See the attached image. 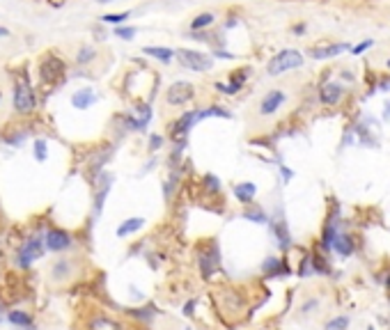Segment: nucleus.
Returning <instances> with one entry per match:
<instances>
[{
  "instance_id": "f257e3e1",
  "label": "nucleus",
  "mask_w": 390,
  "mask_h": 330,
  "mask_svg": "<svg viewBox=\"0 0 390 330\" xmlns=\"http://www.w3.org/2000/svg\"><path fill=\"white\" fill-rule=\"evenodd\" d=\"M212 300H214V305H216L218 314H221L225 321H237V319H241V316L246 314V309H248L244 293L237 291V289H230V287L214 291Z\"/></svg>"
},
{
  "instance_id": "f03ea898",
  "label": "nucleus",
  "mask_w": 390,
  "mask_h": 330,
  "mask_svg": "<svg viewBox=\"0 0 390 330\" xmlns=\"http://www.w3.org/2000/svg\"><path fill=\"white\" fill-rule=\"evenodd\" d=\"M301 65H303V55L294 49H285L269 60L266 74H269V76H280V74H285V71H289V69H298Z\"/></svg>"
},
{
  "instance_id": "7ed1b4c3",
  "label": "nucleus",
  "mask_w": 390,
  "mask_h": 330,
  "mask_svg": "<svg viewBox=\"0 0 390 330\" xmlns=\"http://www.w3.org/2000/svg\"><path fill=\"white\" fill-rule=\"evenodd\" d=\"M198 264H200V273L205 280H212L218 271H221V250H218L216 241L202 245L200 254H198Z\"/></svg>"
},
{
  "instance_id": "20e7f679",
  "label": "nucleus",
  "mask_w": 390,
  "mask_h": 330,
  "mask_svg": "<svg viewBox=\"0 0 390 330\" xmlns=\"http://www.w3.org/2000/svg\"><path fill=\"white\" fill-rule=\"evenodd\" d=\"M35 90L33 85H30V81H28V76H17V90H14V108L19 110V113H30V110H35Z\"/></svg>"
},
{
  "instance_id": "39448f33",
  "label": "nucleus",
  "mask_w": 390,
  "mask_h": 330,
  "mask_svg": "<svg viewBox=\"0 0 390 330\" xmlns=\"http://www.w3.org/2000/svg\"><path fill=\"white\" fill-rule=\"evenodd\" d=\"M193 97H195V87L186 81H177L168 87L165 103L168 106H186L188 101H193Z\"/></svg>"
},
{
  "instance_id": "423d86ee",
  "label": "nucleus",
  "mask_w": 390,
  "mask_h": 330,
  "mask_svg": "<svg viewBox=\"0 0 390 330\" xmlns=\"http://www.w3.org/2000/svg\"><path fill=\"white\" fill-rule=\"evenodd\" d=\"M177 58L186 69H193V71H207V69H212V65H214V60L209 55L200 53V51H188V49L177 51Z\"/></svg>"
},
{
  "instance_id": "0eeeda50",
  "label": "nucleus",
  "mask_w": 390,
  "mask_h": 330,
  "mask_svg": "<svg viewBox=\"0 0 390 330\" xmlns=\"http://www.w3.org/2000/svg\"><path fill=\"white\" fill-rule=\"evenodd\" d=\"M198 122V110H186L179 119H174L170 124V138L174 142H186L188 138V131L193 129V124Z\"/></svg>"
},
{
  "instance_id": "6e6552de",
  "label": "nucleus",
  "mask_w": 390,
  "mask_h": 330,
  "mask_svg": "<svg viewBox=\"0 0 390 330\" xmlns=\"http://www.w3.org/2000/svg\"><path fill=\"white\" fill-rule=\"evenodd\" d=\"M282 103H285V92L282 90H269V92L262 97L260 101V115L262 117H271V115H276L278 110L282 108Z\"/></svg>"
},
{
  "instance_id": "1a4fd4ad",
  "label": "nucleus",
  "mask_w": 390,
  "mask_h": 330,
  "mask_svg": "<svg viewBox=\"0 0 390 330\" xmlns=\"http://www.w3.org/2000/svg\"><path fill=\"white\" fill-rule=\"evenodd\" d=\"M71 245V234L65 229H49L44 236V248L49 252H62Z\"/></svg>"
},
{
  "instance_id": "9d476101",
  "label": "nucleus",
  "mask_w": 390,
  "mask_h": 330,
  "mask_svg": "<svg viewBox=\"0 0 390 330\" xmlns=\"http://www.w3.org/2000/svg\"><path fill=\"white\" fill-rule=\"evenodd\" d=\"M356 250H358V238L349 232H340L331 245V252L340 254V257H351Z\"/></svg>"
},
{
  "instance_id": "9b49d317",
  "label": "nucleus",
  "mask_w": 390,
  "mask_h": 330,
  "mask_svg": "<svg viewBox=\"0 0 390 330\" xmlns=\"http://www.w3.org/2000/svg\"><path fill=\"white\" fill-rule=\"evenodd\" d=\"M342 97H344V87L337 81L324 83L319 90V101L324 103V106H337V103L342 101Z\"/></svg>"
},
{
  "instance_id": "f8f14e48",
  "label": "nucleus",
  "mask_w": 390,
  "mask_h": 330,
  "mask_svg": "<svg viewBox=\"0 0 390 330\" xmlns=\"http://www.w3.org/2000/svg\"><path fill=\"white\" fill-rule=\"evenodd\" d=\"M262 273H264L266 277H278V275H289L292 268H289V264L285 261V257H266V259L262 261Z\"/></svg>"
},
{
  "instance_id": "ddd939ff",
  "label": "nucleus",
  "mask_w": 390,
  "mask_h": 330,
  "mask_svg": "<svg viewBox=\"0 0 390 330\" xmlns=\"http://www.w3.org/2000/svg\"><path fill=\"white\" fill-rule=\"evenodd\" d=\"M65 74V62L58 55H46L42 60V78L44 81H55Z\"/></svg>"
},
{
  "instance_id": "4468645a",
  "label": "nucleus",
  "mask_w": 390,
  "mask_h": 330,
  "mask_svg": "<svg viewBox=\"0 0 390 330\" xmlns=\"http://www.w3.org/2000/svg\"><path fill=\"white\" fill-rule=\"evenodd\" d=\"M39 257H42V241H39V238H30V241L21 248V252H19V264H21L23 268H28V266L33 264V261H37Z\"/></svg>"
},
{
  "instance_id": "2eb2a0df",
  "label": "nucleus",
  "mask_w": 390,
  "mask_h": 330,
  "mask_svg": "<svg viewBox=\"0 0 390 330\" xmlns=\"http://www.w3.org/2000/svg\"><path fill=\"white\" fill-rule=\"evenodd\" d=\"M347 49H349L347 44H317V46L310 49V55L314 60H326V58H335V55H340L342 51Z\"/></svg>"
},
{
  "instance_id": "dca6fc26",
  "label": "nucleus",
  "mask_w": 390,
  "mask_h": 330,
  "mask_svg": "<svg viewBox=\"0 0 390 330\" xmlns=\"http://www.w3.org/2000/svg\"><path fill=\"white\" fill-rule=\"evenodd\" d=\"M87 330H126V325L122 321L113 319V316H106V314H97L90 319Z\"/></svg>"
},
{
  "instance_id": "f3484780",
  "label": "nucleus",
  "mask_w": 390,
  "mask_h": 330,
  "mask_svg": "<svg viewBox=\"0 0 390 330\" xmlns=\"http://www.w3.org/2000/svg\"><path fill=\"white\" fill-rule=\"evenodd\" d=\"M255 195H257V186L253 181H241V184H234V197L244 206H250L255 202Z\"/></svg>"
},
{
  "instance_id": "a211bd4d",
  "label": "nucleus",
  "mask_w": 390,
  "mask_h": 330,
  "mask_svg": "<svg viewBox=\"0 0 390 330\" xmlns=\"http://www.w3.org/2000/svg\"><path fill=\"white\" fill-rule=\"evenodd\" d=\"M310 266H312L314 275H328L331 273V264H328V257H326L324 250H312L310 252Z\"/></svg>"
},
{
  "instance_id": "6ab92c4d",
  "label": "nucleus",
  "mask_w": 390,
  "mask_h": 330,
  "mask_svg": "<svg viewBox=\"0 0 390 330\" xmlns=\"http://www.w3.org/2000/svg\"><path fill=\"white\" fill-rule=\"evenodd\" d=\"M273 232H276V241H278V248L285 252V250H289L292 248V234H289V229H287V222L285 220H278V222H273Z\"/></svg>"
},
{
  "instance_id": "aec40b11",
  "label": "nucleus",
  "mask_w": 390,
  "mask_h": 330,
  "mask_svg": "<svg viewBox=\"0 0 390 330\" xmlns=\"http://www.w3.org/2000/svg\"><path fill=\"white\" fill-rule=\"evenodd\" d=\"M145 227V218H129V220H124L122 225L117 227V236L119 238H126V236H131V234H136V232H140V229Z\"/></svg>"
},
{
  "instance_id": "412c9836",
  "label": "nucleus",
  "mask_w": 390,
  "mask_h": 330,
  "mask_svg": "<svg viewBox=\"0 0 390 330\" xmlns=\"http://www.w3.org/2000/svg\"><path fill=\"white\" fill-rule=\"evenodd\" d=\"M97 101V97H94L92 90H78L74 97H71V103H74V108L78 110H87L92 103Z\"/></svg>"
},
{
  "instance_id": "4be33fe9",
  "label": "nucleus",
  "mask_w": 390,
  "mask_h": 330,
  "mask_svg": "<svg viewBox=\"0 0 390 330\" xmlns=\"http://www.w3.org/2000/svg\"><path fill=\"white\" fill-rule=\"evenodd\" d=\"M241 216H244L246 220H250V222H257V225H266V222H269V216H266V211L262 209V206H257V204L246 206Z\"/></svg>"
},
{
  "instance_id": "5701e85b",
  "label": "nucleus",
  "mask_w": 390,
  "mask_h": 330,
  "mask_svg": "<svg viewBox=\"0 0 390 330\" xmlns=\"http://www.w3.org/2000/svg\"><path fill=\"white\" fill-rule=\"evenodd\" d=\"M145 55H152V58L161 60V62H170L174 58V51L172 49H165V46H145L142 49Z\"/></svg>"
},
{
  "instance_id": "b1692460",
  "label": "nucleus",
  "mask_w": 390,
  "mask_h": 330,
  "mask_svg": "<svg viewBox=\"0 0 390 330\" xmlns=\"http://www.w3.org/2000/svg\"><path fill=\"white\" fill-rule=\"evenodd\" d=\"M7 321L14 325H21V328H33V319H30V314L23 312V309H12L7 314Z\"/></svg>"
},
{
  "instance_id": "393cba45",
  "label": "nucleus",
  "mask_w": 390,
  "mask_h": 330,
  "mask_svg": "<svg viewBox=\"0 0 390 330\" xmlns=\"http://www.w3.org/2000/svg\"><path fill=\"white\" fill-rule=\"evenodd\" d=\"M214 21H216V17H214L212 12L198 14V17H195L193 21H190V30H193V33H198V30H205V28H209Z\"/></svg>"
},
{
  "instance_id": "a878e982",
  "label": "nucleus",
  "mask_w": 390,
  "mask_h": 330,
  "mask_svg": "<svg viewBox=\"0 0 390 330\" xmlns=\"http://www.w3.org/2000/svg\"><path fill=\"white\" fill-rule=\"evenodd\" d=\"M207 117H232L228 113V108H221V106H209V108H198V122Z\"/></svg>"
},
{
  "instance_id": "bb28decb",
  "label": "nucleus",
  "mask_w": 390,
  "mask_h": 330,
  "mask_svg": "<svg viewBox=\"0 0 390 330\" xmlns=\"http://www.w3.org/2000/svg\"><path fill=\"white\" fill-rule=\"evenodd\" d=\"M202 188H205V193H209V195H218L223 190V186H221V181H218L216 174H205V177H202Z\"/></svg>"
},
{
  "instance_id": "cd10ccee",
  "label": "nucleus",
  "mask_w": 390,
  "mask_h": 330,
  "mask_svg": "<svg viewBox=\"0 0 390 330\" xmlns=\"http://www.w3.org/2000/svg\"><path fill=\"white\" fill-rule=\"evenodd\" d=\"M349 323H351V319H349L347 314H337V316H333V319L326 321L324 330H347Z\"/></svg>"
},
{
  "instance_id": "c85d7f7f",
  "label": "nucleus",
  "mask_w": 390,
  "mask_h": 330,
  "mask_svg": "<svg viewBox=\"0 0 390 330\" xmlns=\"http://www.w3.org/2000/svg\"><path fill=\"white\" fill-rule=\"evenodd\" d=\"M317 309H319V298L310 296V298H305V300H303V305H301L298 312H301V316H310V314H314Z\"/></svg>"
},
{
  "instance_id": "c756f323",
  "label": "nucleus",
  "mask_w": 390,
  "mask_h": 330,
  "mask_svg": "<svg viewBox=\"0 0 390 330\" xmlns=\"http://www.w3.org/2000/svg\"><path fill=\"white\" fill-rule=\"evenodd\" d=\"M101 19L106 23H115V26H117V23H124L126 19H129V12H122V14H106V17H101Z\"/></svg>"
},
{
  "instance_id": "7c9ffc66",
  "label": "nucleus",
  "mask_w": 390,
  "mask_h": 330,
  "mask_svg": "<svg viewBox=\"0 0 390 330\" xmlns=\"http://www.w3.org/2000/svg\"><path fill=\"white\" fill-rule=\"evenodd\" d=\"M92 58H94V49H92V46H83V49L78 51V58L76 60L83 65V62H90Z\"/></svg>"
},
{
  "instance_id": "2f4dec72",
  "label": "nucleus",
  "mask_w": 390,
  "mask_h": 330,
  "mask_svg": "<svg viewBox=\"0 0 390 330\" xmlns=\"http://www.w3.org/2000/svg\"><path fill=\"white\" fill-rule=\"evenodd\" d=\"M129 314H131V316H136V319H145V321H149V319L154 316L152 307H145V309H129Z\"/></svg>"
},
{
  "instance_id": "473e14b6",
  "label": "nucleus",
  "mask_w": 390,
  "mask_h": 330,
  "mask_svg": "<svg viewBox=\"0 0 390 330\" xmlns=\"http://www.w3.org/2000/svg\"><path fill=\"white\" fill-rule=\"evenodd\" d=\"M216 90L218 92H225V94H237L241 87L234 85V83H216Z\"/></svg>"
},
{
  "instance_id": "72a5a7b5",
  "label": "nucleus",
  "mask_w": 390,
  "mask_h": 330,
  "mask_svg": "<svg viewBox=\"0 0 390 330\" xmlns=\"http://www.w3.org/2000/svg\"><path fill=\"white\" fill-rule=\"evenodd\" d=\"M67 273H69V264H67V259L58 261V264H55V268H53V275L55 277H65Z\"/></svg>"
},
{
  "instance_id": "f704fd0d",
  "label": "nucleus",
  "mask_w": 390,
  "mask_h": 330,
  "mask_svg": "<svg viewBox=\"0 0 390 330\" xmlns=\"http://www.w3.org/2000/svg\"><path fill=\"white\" fill-rule=\"evenodd\" d=\"M35 156H37V161H44V158H46V142L44 140L35 142Z\"/></svg>"
},
{
  "instance_id": "c9c22d12",
  "label": "nucleus",
  "mask_w": 390,
  "mask_h": 330,
  "mask_svg": "<svg viewBox=\"0 0 390 330\" xmlns=\"http://www.w3.org/2000/svg\"><path fill=\"white\" fill-rule=\"evenodd\" d=\"M115 35L122 39H133V35H136V28H117L115 30Z\"/></svg>"
},
{
  "instance_id": "e433bc0d",
  "label": "nucleus",
  "mask_w": 390,
  "mask_h": 330,
  "mask_svg": "<svg viewBox=\"0 0 390 330\" xmlns=\"http://www.w3.org/2000/svg\"><path fill=\"white\" fill-rule=\"evenodd\" d=\"M372 39H365V42H360V44H358V46H353V49H351V53L353 55H358V53H363V51H367L369 49V46H372Z\"/></svg>"
},
{
  "instance_id": "4c0bfd02",
  "label": "nucleus",
  "mask_w": 390,
  "mask_h": 330,
  "mask_svg": "<svg viewBox=\"0 0 390 330\" xmlns=\"http://www.w3.org/2000/svg\"><path fill=\"white\" fill-rule=\"evenodd\" d=\"M195 305H198L195 298H190V300H186V303H184V314H186V316H195Z\"/></svg>"
},
{
  "instance_id": "58836bf2",
  "label": "nucleus",
  "mask_w": 390,
  "mask_h": 330,
  "mask_svg": "<svg viewBox=\"0 0 390 330\" xmlns=\"http://www.w3.org/2000/svg\"><path fill=\"white\" fill-rule=\"evenodd\" d=\"M161 145H163V138L161 136H156V133H154V136H149V149H152V152L161 149Z\"/></svg>"
},
{
  "instance_id": "ea45409f",
  "label": "nucleus",
  "mask_w": 390,
  "mask_h": 330,
  "mask_svg": "<svg viewBox=\"0 0 390 330\" xmlns=\"http://www.w3.org/2000/svg\"><path fill=\"white\" fill-rule=\"evenodd\" d=\"M280 170H282V177H285V181H289V179L294 177V172L289 168H285V165H280Z\"/></svg>"
},
{
  "instance_id": "a19ab883",
  "label": "nucleus",
  "mask_w": 390,
  "mask_h": 330,
  "mask_svg": "<svg viewBox=\"0 0 390 330\" xmlns=\"http://www.w3.org/2000/svg\"><path fill=\"white\" fill-rule=\"evenodd\" d=\"M383 119L390 122V101H385V110H383Z\"/></svg>"
},
{
  "instance_id": "79ce46f5",
  "label": "nucleus",
  "mask_w": 390,
  "mask_h": 330,
  "mask_svg": "<svg viewBox=\"0 0 390 330\" xmlns=\"http://www.w3.org/2000/svg\"><path fill=\"white\" fill-rule=\"evenodd\" d=\"M379 87H381V90H390V78H383Z\"/></svg>"
},
{
  "instance_id": "37998d69",
  "label": "nucleus",
  "mask_w": 390,
  "mask_h": 330,
  "mask_svg": "<svg viewBox=\"0 0 390 330\" xmlns=\"http://www.w3.org/2000/svg\"><path fill=\"white\" fill-rule=\"evenodd\" d=\"M342 78H344V81H353V74L351 71H342Z\"/></svg>"
},
{
  "instance_id": "c03bdc74",
  "label": "nucleus",
  "mask_w": 390,
  "mask_h": 330,
  "mask_svg": "<svg viewBox=\"0 0 390 330\" xmlns=\"http://www.w3.org/2000/svg\"><path fill=\"white\" fill-rule=\"evenodd\" d=\"M7 35H10V30H7V28H0V37H7Z\"/></svg>"
},
{
  "instance_id": "a18cd8bd",
  "label": "nucleus",
  "mask_w": 390,
  "mask_h": 330,
  "mask_svg": "<svg viewBox=\"0 0 390 330\" xmlns=\"http://www.w3.org/2000/svg\"><path fill=\"white\" fill-rule=\"evenodd\" d=\"M99 3H101V5H106V3H115V0H99Z\"/></svg>"
},
{
  "instance_id": "49530a36",
  "label": "nucleus",
  "mask_w": 390,
  "mask_h": 330,
  "mask_svg": "<svg viewBox=\"0 0 390 330\" xmlns=\"http://www.w3.org/2000/svg\"><path fill=\"white\" fill-rule=\"evenodd\" d=\"M385 67H388V69H390V58H388V60H385Z\"/></svg>"
},
{
  "instance_id": "de8ad7c7",
  "label": "nucleus",
  "mask_w": 390,
  "mask_h": 330,
  "mask_svg": "<svg viewBox=\"0 0 390 330\" xmlns=\"http://www.w3.org/2000/svg\"><path fill=\"white\" fill-rule=\"evenodd\" d=\"M367 330H376V328H374V325H369V328H367Z\"/></svg>"
},
{
  "instance_id": "09e8293b",
  "label": "nucleus",
  "mask_w": 390,
  "mask_h": 330,
  "mask_svg": "<svg viewBox=\"0 0 390 330\" xmlns=\"http://www.w3.org/2000/svg\"><path fill=\"white\" fill-rule=\"evenodd\" d=\"M0 97H3V94H0Z\"/></svg>"
}]
</instances>
